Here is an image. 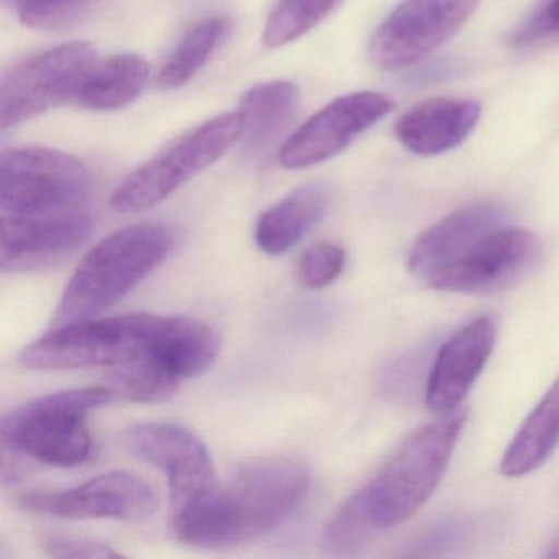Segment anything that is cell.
Masks as SVG:
<instances>
[{
    "mask_svg": "<svg viewBox=\"0 0 559 559\" xmlns=\"http://www.w3.org/2000/svg\"><path fill=\"white\" fill-rule=\"evenodd\" d=\"M543 555H545V558L559 559V536H556L546 545V551Z\"/></svg>",
    "mask_w": 559,
    "mask_h": 559,
    "instance_id": "f546056e",
    "label": "cell"
},
{
    "mask_svg": "<svg viewBox=\"0 0 559 559\" xmlns=\"http://www.w3.org/2000/svg\"><path fill=\"white\" fill-rule=\"evenodd\" d=\"M329 205L330 191L325 185L300 186L258 218L257 247L267 257L287 253L323 221Z\"/></svg>",
    "mask_w": 559,
    "mask_h": 559,
    "instance_id": "d6986e66",
    "label": "cell"
},
{
    "mask_svg": "<svg viewBox=\"0 0 559 559\" xmlns=\"http://www.w3.org/2000/svg\"><path fill=\"white\" fill-rule=\"evenodd\" d=\"M4 273H32L53 266L78 250L93 234L86 209L40 215H0Z\"/></svg>",
    "mask_w": 559,
    "mask_h": 559,
    "instance_id": "9a60e30c",
    "label": "cell"
},
{
    "mask_svg": "<svg viewBox=\"0 0 559 559\" xmlns=\"http://www.w3.org/2000/svg\"><path fill=\"white\" fill-rule=\"evenodd\" d=\"M97 64L90 44H67L22 61L0 84V127L12 129L76 99Z\"/></svg>",
    "mask_w": 559,
    "mask_h": 559,
    "instance_id": "30bf717a",
    "label": "cell"
},
{
    "mask_svg": "<svg viewBox=\"0 0 559 559\" xmlns=\"http://www.w3.org/2000/svg\"><path fill=\"white\" fill-rule=\"evenodd\" d=\"M464 523L460 519H443L431 526L425 535L412 545L411 556H438L443 555L447 549L453 548L463 539Z\"/></svg>",
    "mask_w": 559,
    "mask_h": 559,
    "instance_id": "f1b7e54d",
    "label": "cell"
},
{
    "mask_svg": "<svg viewBox=\"0 0 559 559\" xmlns=\"http://www.w3.org/2000/svg\"><path fill=\"white\" fill-rule=\"evenodd\" d=\"M299 87L290 81H271L251 87L240 100L243 152L261 158L273 152L299 110Z\"/></svg>",
    "mask_w": 559,
    "mask_h": 559,
    "instance_id": "ffe728a7",
    "label": "cell"
},
{
    "mask_svg": "<svg viewBox=\"0 0 559 559\" xmlns=\"http://www.w3.org/2000/svg\"><path fill=\"white\" fill-rule=\"evenodd\" d=\"M159 320L153 313H127L63 323L25 346L21 365L37 371L122 368L146 355Z\"/></svg>",
    "mask_w": 559,
    "mask_h": 559,
    "instance_id": "5b68a950",
    "label": "cell"
},
{
    "mask_svg": "<svg viewBox=\"0 0 559 559\" xmlns=\"http://www.w3.org/2000/svg\"><path fill=\"white\" fill-rule=\"evenodd\" d=\"M479 119L480 106L476 100H425L397 120L395 136L415 155L437 156L460 146Z\"/></svg>",
    "mask_w": 559,
    "mask_h": 559,
    "instance_id": "ac0fdd59",
    "label": "cell"
},
{
    "mask_svg": "<svg viewBox=\"0 0 559 559\" xmlns=\"http://www.w3.org/2000/svg\"><path fill=\"white\" fill-rule=\"evenodd\" d=\"M93 179L76 156L17 148L0 156V215H40L86 209Z\"/></svg>",
    "mask_w": 559,
    "mask_h": 559,
    "instance_id": "ba28073f",
    "label": "cell"
},
{
    "mask_svg": "<svg viewBox=\"0 0 559 559\" xmlns=\"http://www.w3.org/2000/svg\"><path fill=\"white\" fill-rule=\"evenodd\" d=\"M342 4L343 0H281L264 27V45L281 48L299 40Z\"/></svg>",
    "mask_w": 559,
    "mask_h": 559,
    "instance_id": "cb8c5ba5",
    "label": "cell"
},
{
    "mask_svg": "<svg viewBox=\"0 0 559 559\" xmlns=\"http://www.w3.org/2000/svg\"><path fill=\"white\" fill-rule=\"evenodd\" d=\"M496 338V322L490 317H479L444 340L431 361L425 384L428 411L437 415L457 411L486 368Z\"/></svg>",
    "mask_w": 559,
    "mask_h": 559,
    "instance_id": "2e32d148",
    "label": "cell"
},
{
    "mask_svg": "<svg viewBox=\"0 0 559 559\" xmlns=\"http://www.w3.org/2000/svg\"><path fill=\"white\" fill-rule=\"evenodd\" d=\"M22 24L41 31H57L80 21L94 0H4Z\"/></svg>",
    "mask_w": 559,
    "mask_h": 559,
    "instance_id": "d4e9b609",
    "label": "cell"
},
{
    "mask_svg": "<svg viewBox=\"0 0 559 559\" xmlns=\"http://www.w3.org/2000/svg\"><path fill=\"white\" fill-rule=\"evenodd\" d=\"M230 32L231 21L227 17H209L189 28L163 67L159 87L171 91L186 86L217 53Z\"/></svg>",
    "mask_w": 559,
    "mask_h": 559,
    "instance_id": "603a6c76",
    "label": "cell"
},
{
    "mask_svg": "<svg viewBox=\"0 0 559 559\" xmlns=\"http://www.w3.org/2000/svg\"><path fill=\"white\" fill-rule=\"evenodd\" d=\"M152 67L139 55L122 53L96 64L76 100L91 110H117L135 103L148 86Z\"/></svg>",
    "mask_w": 559,
    "mask_h": 559,
    "instance_id": "7402d4cb",
    "label": "cell"
},
{
    "mask_svg": "<svg viewBox=\"0 0 559 559\" xmlns=\"http://www.w3.org/2000/svg\"><path fill=\"white\" fill-rule=\"evenodd\" d=\"M559 444V378L526 415L500 461L506 477H522L546 463Z\"/></svg>",
    "mask_w": 559,
    "mask_h": 559,
    "instance_id": "44dd1931",
    "label": "cell"
},
{
    "mask_svg": "<svg viewBox=\"0 0 559 559\" xmlns=\"http://www.w3.org/2000/svg\"><path fill=\"white\" fill-rule=\"evenodd\" d=\"M479 0H404L379 25L369 57L381 70L420 63L469 21Z\"/></svg>",
    "mask_w": 559,
    "mask_h": 559,
    "instance_id": "8fae6325",
    "label": "cell"
},
{
    "mask_svg": "<svg viewBox=\"0 0 559 559\" xmlns=\"http://www.w3.org/2000/svg\"><path fill=\"white\" fill-rule=\"evenodd\" d=\"M221 340L209 323L194 317H163L148 353L114 369L110 389L123 401L155 404L171 399L182 381L212 368Z\"/></svg>",
    "mask_w": 559,
    "mask_h": 559,
    "instance_id": "8992f818",
    "label": "cell"
},
{
    "mask_svg": "<svg viewBox=\"0 0 559 559\" xmlns=\"http://www.w3.org/2000/svg\"><path fill=\"white\" fill-rule=\"evenodd\" d=\"M171 248V231L158 224L132 225L104 238L78 264L55 323L93 319L117 306L166 260Z\"/></svg>",
    "mask_w": 559,
    "mask_h": 559,
    "instance_id": "3957f363",
    "label": "cell"
},
{
    "mask_svg": "<svg viewBox=\"0 0 559 559\" xmlns=\"http://www.w3.org/2000/svg\"><path fill=\"white\" fill-rule=\"evenodd\" d=\"M241 135L243 119L238 110L207 120L130 173L114 192L110 205L120 214H136L162 204L217 163Z\"/></svg>",
    "mask_w": 559,
    "mask_h": 559,
    "instance_id": "52a82bcc",
    "label": "cell"
},
{
    "mask_svg": "<svg viewBox=\"0 0 559 559\" xmlns=\"http://www.w3.org/2000/svg\"><path fill=\"white\" fill-rule=\"evenodd\" d=\"M507 217L503 205L492 201L473 202L456 209L415 240L407 258L408 271L427 283L484 237L506 227Z\"/></svg>",
    "mask_w": 559,
    "mask_h": 559,
    "instance_id": "e0dca14e",
    "label": "cell"
},
{
    "mask_svg": "<svg viewBox=\"0 0 559 559\" xmlns=\"http://www.w3.org/2000/svg\"><path fill=\"white\" fill-rule=\"evenodd\" d=\"M310 487V466L294 454L257 457L188 519L173 526L179 542L199 548H228L273 532L294 515Z\"/></svg>",
    "mask_w": 559,
    "mask_h": 559,
    "instance_id": "6da1fadb",
    "label": "cell"
},
{
    "mask_svg": "<svg viewBox=\"0 0 559 559\" xmlns=\"http://www.w3.org/2000/svg\"><path fill=\"white\" fill-rule=\"evenodd\" d=\"M555 35H559V0H545L513 34L512 44L515 47H528Z\"/></svg>",
    "mask_w": 559,
    "mask_h": 559,
    "instance_id": "4316f807",
    "label": "cell"
},
{
    "mask_svg": "<svg viewBox=\"0 0 559 559\" xmlns=\"http://www.w3.org/2000/svg\"><path fill=\"white\" fill-rule=\"evenodd\" d=\"M346 264V251L332 241L310 245L297 261L296 276L307 289H323L342 276Z\"/></svg>",
    "mask_w": 559,
    "mask_h": 559,
    "instance_id": "484cf974",
    "label": "cell"
},
{
    "mask_svg": "<svg viewBox=\"0 0 559 559\" xmlns=\"http://www.w3.org/2000/svg\"><path fill=\"white\" fill-rule=\"evenodd\" d=\"M44 549L48 555L58 559H116L122 558L119 551L86 538H70V536H50L45 539Z\"/></svg>",
    "mask_w": 559,
    "mask_h": 559,
    "instance_id": "83f0119b",
    "label": "cell"
},
{
    "mask_svg": "<svg viewBox=\"0 0 559 559\" xmlns=\"http://www.w3.org/2000/svg\"><path fill=\"white\" fill-rule=\"evenodd\" d=\"M19 509L34 515L67 520H146L158 507L152 487L126 471L100 474L81 486L51 492H28Z\"/></svg>",
    "mask_w": 559,
    "mask_h": 559,
    "instance_id": "5bb4252c",
    "label": "cell"
},
{
    "mask_svg": "<svg viewBox=\"0 0 559 559\" xmlns=\"http://www.w3.org/2000/svg\"><path fill=\"white\" fill-rule=\"evenodd\" d=\"M466 418V412L454 411L412 431L374 479L353 493L376 532L401 525L430 499L450 466Z\"/></svg>",
    "mask_w": 559,
    "mask_h": 559,
    "instance_id": "7a4b0ae2",
    "label": "cell"
},
{
    "mask_svg": "<svg viewBox=\"0 0 559 559\" xmlns=\"http://www.w3.org/2000/svg\"><path fill=\"white\" fill-rule=\"evenodd\" d=\"M122 440L133 456L165 473L171 528L192 515L217 490L211 453L188 428L175 424L133 425Z\"/></svg>",
    "mask_w": 559,
    "mask_h": 559,
    "instance_id": "9c48e42d",
    "label": "cell"
},
{
    "mask_svg": "<svg viewBox=\"0 0 559 559\" xmlns=\"http://www.w3.org/2000/svg\"><path fill=\"white\" fill-rule=\"evenodd\" d=\"M114 399L110 388H83L25 402L2 418V447L50 466H80L90 460L93 450L87 414Z\"/></svg>",
    "mask_w": 559,
    "mask_h": 559,
    "instance_id": "277c9868",
    "label": "cell"
},
{
    "mask_svg": "<svg viewBox=\"0 0 559 559\" xmlns=\"http://www.w3.org/2000/svg\"><path fill=\"white\" fill-rule=\"evenodd\" d=\"M394 103L384 94L362 91L323 107L281 146L280 163L286 169H306L338 156L366 130L384 119Z\"/></svg>",
    "mask_w": 559,
    "mask_h": 559,
    "instance_id": "4fadbf2b",
    "label": "cell"
},
{
    "mask_svg": "<svg viewBox=\"0 0 559 559\" xmlns=\"http://www.w3.org/2000/svg\"><path fill=\"white\" fill-rule=\"evenodd\" d=\"M542 260L543 245L535 234L506 225L433 274L427 286L454 294L500 293L532 276Z\"/></svg>",
    "mask_w": 559,
    "mask_h": 559,
    "instance_id": "7c38bea8",
    "label": "cell"
}]
</instances>
